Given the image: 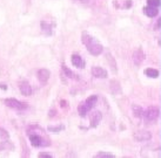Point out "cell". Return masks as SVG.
Returning <instances> with one entry per match:
<instances>
[{"label":"cell","mask_w":161,"mask_h":158,"mask_svg":"<svg viewBox=\"0 0 161 158\" xmlns=\"http://www.w3.org/2000/svg\"><path fill=\"white\" fill-rule=\"evenodd\" d=\"M91 111V109L86 105L85 102H81L79 105H78V113H79V115H80L81 117H86L87 116V114Z\"/></svg>","instance_id":"cell-18"},{"label":"cell","mask_w":161,"mask_h":158,"mask_svg":"<svg viewBox=\"0 0 161 158\" xmlns=\"http://www.w3.org/2000/svg\"><path fill=\"white\" fill-rule=\"evenodd\" d=\"M7 137H8V132L0 128V138H7Z\"/></svg>","instance_id":"cell-27"},{"label":"cell","mask_w":161,"mask_h":158,"mask_svg":"<svg viewBox=\"0 0 161 158\" xmlns=\"http://www.w3.org/2000/svg\"><path fill=\"white\" fill-rule=\"evenodd\" d=\"M145 75L149 79H158V77L160 76V72H159V69L157 68H153V67H148L145 69Z\"/></svg>","instance_id":"cell-16"},{"label":"cell","mask_w":161,"mask_h":158,"mask_svg":"<svg viewBox=\"0 0 161 158\" xmlns=\"http://www.w3.org/2000/svg\"><path fill=\"white\" fill-rule=\"evenodd\" d=\"M78 1H82V3H87L88 0H78Z\"/></svg>","instance_id":"cell-31"},{"label":"cell","mask_w":161,"mask_h":158,"mask_svg":"<svg viewBox=\"0 0 161 158\" xmlns=\"http://www.w3.org/2000/svg\"><path fill=\"white\" fill-rule=\"evenodd\" d=\"M1 149H13V145L9 144L8 142H3V144L0 145Z\"/></svg>","instance_id":"cell-25"},{"label":"cell","mask_w":161,"mask_h":158,"mask_svg":"<svg viewBox=\"0 0 161 158\" xmlns=\"http://www.w3.org/2000/svg\"><path fill=\"white\" fill-rule=\"evenodd\" d=\"M107 60H108V62H109V64H111V67H112L113 70H116V62H115V60L113 59L112 55L108 54L107 55Z\"/></svg>","instance_id":"cell-21"},{"label":"cell","mask_w":161,"mask_h":158,"mask_svg":"<svg viewBox=\"0 0 161 158\" xmlns=\"http://www.w3.org/2000/svg\"><path fill=\"white\" fill-rule=\"evenodd\" d=\"M147 5L149 6H154V7H160L161 6V0H146Z\"/></svg>","instance_id":"cell-22"},{"label":"cell","mask_w":161,"mask_h":158,"mask_svg":"<svg viewBox=\"0 0 161 158\" xmlns=\"http://www.w3.org/2000/svg\"><path fill=\"white\" fill-rule=\"evenodd\" d=\"M63 73H64V75H65L66 77H68V79H72V80H79V75H76L75 73L73 72V70H71L67 66H63Z\"/></svg>","instance_id":"cell-17"},{"label":"cell","mask_w":161,"mask_h":158,"mask_svg":"<svg viewBox=\"0 0 161 158\" xmlns=\"http://www.w3.org/2000/svg\"><path fill=\"white\" fill-rule=\"evenodd\" d=\"M84 102H85L86 105L92 110V109L94 108V105L97 104V102H98V96H97V95H91L90 97H87Z\"/></svg>","instance_id":"cell-19"},{"label":"cell","mask_w":161,"mask_h":158,"mask_svg":"<svg viewBox=\"0 0 161 158\" xmlns=\"http://www.w3.org/2000/svg\"><path fill=\"white\" fill-rule=\"evenodd\" d=\"M65 129V126L64 125H58V126H48V130L49 131H53V132H59V131H61Z\"/></svg>","instance_id":"cell-24"},{"label":"cell","mask_w":161,"mask_h":158,"mask_svg":"<svg viewBox=\"0 0 161 158\" xmlns=\"http://www.w3.org/2000/svg\"><path fill=\"white\" fill-rule=\"evenodd\" d=\"M36 76H38V80H39V82H40L41 84H45V83H47V81L49 80L51 73H49L48 69L42 68V69H39V70H38Z\"/></svg>","instance_id":"cell-9"},{"label":"cell","mask_w":161,"mask_h":158,"mask_svg":"<svg viewBox=\"0 0 161 158\" xmlns=\"http://www.w3.org/2000/svg\"><path fill=\"white\" fill-rule=\"evenodd\" d=\"M71 61H72V64L74 66V67L79 68V69H84L86 66V62L85 60L81 58L79 54H73L71 56Z\"/></svg>","instance_id":"cell-11"},{"label":"cell","mask_w":161,"mask_h":158,"mask_svg":"<svg viewBox=\"0 0 161 158\" xmlns=\"http://www.w3.org/2000/svg\"><path fill=\"white\" fill-rule=\"evenodd\" d=\"M109 89L112 91V94H114V95H119V94H121V91H122L120 82L118 81V80H112V81L109 82Z\"/></svg>","instance_id":"cell-14"},{"label":"cell","mask_w":161,"mask_h":158,"mask_svg":"<svg viewBox=\"0 0 161 158\" xmlns=\"http://www.w3.org/2000/svg\"><path fill=\"white\" fill-rule=\"evenodd\" d=\"M60 107L64 109H67V108H69V104H68V102L66 99H61V101H60Z\"/></svg>","instance_id":"cell-26"},{"label":"cell","mask_w":161,"mask_h":158,"mask_svg":"<svg viewBox=\"0 0 161 158\" xmlns=\"http://www.w3.org/2000/svg\"><path fill=\"white\" fill-rule=\"evenodd\" d=\"M91 74L92 76H94L95 79H107L108 77V72L103 67L99 66H94L91 69Z\"/></svg>","instance_id":"cell-6"},{"label":"cell","mask_w":161,"mask_h":158,"mask_svg":"<svg viewBox=\"0 0 161 158\" xmlns=\"http://www.w3.org/2000/svg\"><path fill=\"white\" fill-rule=\"evenodd\" d=\"M101 120H103V114H101V111H99V110L93 111L90 115V123H91L90 126L91 128H97L100 124Z\"/></svg>","instance_id":"cell-7"},{"label":"cell","mask_w":161,"mask_h":158,"mask_svg":"<svg viewBox=\"0 0 161 158\" xmlns=\"http://www.w3.org/2000/svg\"><path fill=\"white\" fill-rule=\"evenodd\" d=\"M39 156H40V157H52V155H49V154H40Z\"/></svg>","instance_id":"cell-29"},{"label":"cell","mask_w":161,"mask_h":158,"mask_svg":"<svg viewBox=\"0 0 161 158\" xmlns=\"http://www.w3.org/2000/svg\"><path fill=\"white\" fill-rule=\"evenodd\" d=\"M133 137L138 142H146V140H149L152 138V134L149 131L141 130V131H136L134 135H133Z\"/></svg>","instance_id":"cell-10"},{"label":"cell","mask_w":161,"mask_h":158,"mask_svg":"<svg viewBox=\"0 0 161 158\" xmlns=\"http://www.w3.org/2000/svg\"><path fill=\"white\" fill-rule=\"evenodd\" d=\"M19 89L21 91V94L25 96H31L32 95V87L30 86V83L26 81H23L19 83Z\"/></svg>","instance_id":"cell-13"},{"label":"cell","mask_w":161,"mask_h":158,"mask_svg":"<svg viewBox=\"0 0 161 158\" xmlns=\"http://www.w3.org/2000/svg\"><path fill=\"white\" fill-rule=\"evenodd\" d=\"M142 12L147 15L148 18L154 19V18H157L158 15H159V13H160V9H159V7H154V6H149V5H147L146 7H143V8H142Z\"/></svg>","instance_id":"cell-8"},{"label":"cell","mask_w":161,"mask_h":158,"mask_svg":"<svg viewBox=\"0 0 161 158\" xmlns=\"http://www.w3.org/2000/svg\"><path fill=\"white\" fill-rule=\"evenodd\" d=\"M132 113H133V116L136 118L143 120V117H145V109L139 104H134L132 107Z\"/></svg>","instance_id":"cell-12"},{"label":"cell","mask_w":161,"mask_h":158,"mask_svg":"<svg viewBox=\"0 0 161 158\" xmlns=\"http://www.w3.org/2000/svg\"><path fill=\"white\" fill-rule=\"evenodd\" d=\"M53 28H54V23L52 21H47V20H42L41 21V29H42L44 33L51 35L52 32H53Z\"/></svg>","instance_id":"cell-15"},{"label":"cell","mask_w":161,"mask_h":158,"mask_svg":"<svg viewBox=\"0 0 161 158\" xmlns=\"http://www.w3.org/2000/svg\"><path fill=\"white\" fill-rule=\"evenodd\" d=\"M0 88H1V89H4V90L5 89H7V87L5 86V84H0Z\"/></svg>","instance_id":"cell-30"},{"label":"cell","mask_w":161,"mask_h":158,"mask_svg":"<svg viewBox=\"0 0 161 158\" xmlns=\"http://www.w3.org/2000/svg\"><path fill=\"white\" fill-rule=\"evenodd\" d=\"M86 48L88 50V53L91 55H93V56H99V55H101L103 53V46L98 42V41L93 39L92 41H90L87 45H86Z\"/></svg>","instance_id":"cell-3"},{"label":"cell","mask_w":161,"mask_h":158,"mask_svg":"<svg viewBox=\"0 0 161 158\" xmlns=\"http://www.w3.org/2000/svg\"><path fill=\"white\" fill-rule=\"evenodd\" d=\"M5 104H6L7 107H9V108L15 109V110H25V109L28 108L27 103L21 102V101L15 99H5Z\"/></svg>","instance_id":"cell-4"},{"label":"cell","mask_w":161,"mask_h":158,"mask_svg":"<svg viewBox=\"0 0 161 158\" xmlns=\"http://www.w3.org/2000/svg\"><path fill=\"white\" fill-rule=\"evenodd\" d=\"M146 59V54H145V52L142 49H136L133 52V54H132V61L134 63L135 66H141L142 62L145 61Z\"/></svg>","instance_id":"cell-5"},{"label":"cell","mask_w":161,"mask_h":158,"mask_svg":"<svg viewBox=\"0 0 161 158\" xmlns=\"http://www.w3.org/2000/svg\"><path fill=\"white\" fill-rule=\"evenodd\" d=\"M97 157H105V158H113L114 155L111 154V152H105V151H100L97 154Z\"/></svg>","instance_id":"cell-23"},{"label":"cell","mask_w":161,"mask_h":158,"mask_svg":"<svg viewBox=\"0 0 161 158\" xmlns=\"http://www.w3.org/2000/svg\"><path fill=\"white\" fill-rule=\"evenodd\" d=\"M132 5H133L132 0H124V1H122V5H120V8L128 9V8L132 7Z\"/></svg>","instance_id":"cell-20"},{"label":"cell","mask_w":161,"mask_h":158,"mask_svg":"<svg viewBox=\"0 0 161 158\" xmlns=\"http://www.w3.org/2000/svg\"><path fill=\"white\" fill-rule=\"evenodd\" d=\"M30 135V140H31V144L34 148H39V146H49L51 142L48 140L44 138L42 136H40L38 132H31L28 134Z\"/></svg>","instance_id":"cell-2"},{"label":"cell","mask_w":161,"mask_h":158,"mask_svg":"<svg viewBox=\"0 0 161 158\" xmlns=\"http://www.w3.org/2000/svg\"><path fill=\"white\" fill-rule=\"evenodd\" d=\"M161 110L158 105H149L147 109H145V117L143 120H146L148 122H157L158 118L160 117Z\"/></svg>","instance_id":"cell-1"},{"label":"cell","mask_w":161,"mask_h":158,"mask_svg":"<svg viewBox=\"0 0 161 158\" xmlns=\"http://www.w3.org/2000/svg\"><path fill=\"white\" fill-rule=\"evenodd\" d=\"M55 114H57V111H55V110H51V111H49V117H53V116H55Z\"/></svg>","instance_id":"cell-28"}]
</instances>
